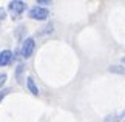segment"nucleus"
Masks as SVG:
<instances>
[{
    "instance_id": "nucleus-2",
    "label": "nucleus",
    "mask_w": 125,
    "mask_h": 122,
    "mask_svg": "<svg viewBox=\"0 0 125 122\" xmlns=\"http://www.w3.org/2000/svg\"><path fill=\"white\" fill-rule=\"evenodd\" d=\"M8 11L11 12V16L14 19H17L26 11V3L20 2V0H12V2L8 3Z\"/></svg>"
},
{
    "instance_id": "nucleus-13",
    "label": "nucleus",
    "mask_w": 125,
    "mask_h": 122,
    "mask_svg": "<svg viewBox=\"0 0 125 122\" xmlns=\"http://www.w3.org/2000/svg\"><path fill=\"white\" fill-rule=\"evenodd\" d=\"M110 71H116V73H125V70H121V67H110Z\"/></svg>"
},
{
    "instance_id": "nucleus-9",
    "label": "nucleus",
    "mask_w": 125,
    "mask_h": 122,
    "mask_svg": "<svg viewBox=\"0 0 125 122\" xmlns=\"http://www.w3.org/2000/svg\"><path fill=\"white\" fill-rule=\"evenodd\" d=\"M9 91H11V90H9V88H3V90H0V102L3 100V97L6 96V94H8Z\"/></svg>"
},
{
    "instance_id": "nucleus-12",
    "label": "nucleus",
    "mask_w": 125,
    "mask_h": 122,
    "mask_svg": "<svg viewBox=\"0 0 125 122\" xmlns=\"http://www.w3.org/2000/svg\"><path fill=\"white\" fill-rule=\"evenodd\" d=\"M3 19H6V9H5V8H0V22H2Z\"/></svg>"
},
{
    "instance_id": "nucleus-3",
    "label": "nucleus",
    "mask_w": 125,
    "mask_h": 122,
    "mask_svg": "<svg viewBox=\"0 0 125 122\" xmlns=\"http://www.w3.org/2000/svg\"><path fill=\"white\" fill-rule=\"evenodd\" d=\"M48 16H50V11L42 6H34L28 11V17L32 19V20H46Z\"/></svg>"
},
{
    "instance_id": "nucleus-1",
    "label": "nucleus",
    "mask_w": 125,
    "mask_h": 122,
    "mask_svg": "<svg viewBox=\"0 0 125 122\" xmlns=\"http://www.w3.org/2000/svg\"><path fill=\"white\" fill-rule=\"evenodd\" d=\"M36 50V40L34 37H26L25 40H23L22 46H20V56L23 57V59H30V57L32 56V53H34Z\"/></svg>"
},
{
    "instance_id": "nucleus-6",
    "label": "nucleus",
    "mask_w": 125,
    "mask_h": 122,
    "mask_svg": "<svg viewBox=\"0 0 125 122\" xmlns=\"http://www.w3.org/2000/svg\"><path fill=\"white\" fill-rule=\"evenodd\" d=\"M23 73H25V65H23V63H19V67L16 68V79H17V82H22Z\"/></svg>"
},
{
    "instance_id": "nucleus-14",
    "label": "nucleus",
    "mask_w": 125,
    "mask_h": 122,
    "mask_svg": "<svg viewBox=\"0 0 125 122\" xmlns=\"http://www.w3.org/2000/svg\"><path fill=\"white\" fill-rule=\"evenodd\" d=\"M124 63H125V59H124Z\"/></svg>"
},
{
    "instance_id": "nucleus-15",
    "label": "nucleus",
    "mask_w": 125,
    "mask_h": 122,
    "mask_svg": "<svg viewBox=\"0 0 125 122\" xmlns=\"http://www.w3.org/2000/svg\"><path fill=\"white\" fill-rule=\"evenodd\" d=\"M124 122H125V121H124Z\"/></svg>"
},
{
    "instance_id": "nucleus-5",
    "label": "nucleus",
    "mask_w": 125,
    "mask_h": 122,
    "mask_svg": "<svg viewBox=\"0 0 125 122\" xmlns=\"http://www.w3.org/2000/svg\"><path fill=\"white\" fill-rule=\"evenodd\" d=\"M26 88H28V91H30L31 94L39 96V87L36 85V80H34V77H32V76H28L26 77Z\"/></svg>"
},
{
    "instance_id": "nucleus-7",
    "label": "nucleus",
    "mask_w": 125,
    "mask_h": 122,
    "mask_svg": "<svg viewBox=\"0 0 125 122\" xmlns=\"http://www.w3.org/2000/svg\"><path fill=\"white\" fill-rule=\"evenodd\" d=\"M50 33H52V23H50V25H46L43 30L40 31V34H50Z\"/></svg>"
},
{
    "instance_id": "nucleus-4",
    "label": "nucleus",
    "mask_w": 125,
    "mask_h": 122,
    "mask_svg": "<svg viewBox=\"0 0 125 122\" xmlns=\"http://www.w3.org/2000/svg\"><path fill=\"white\" fill-rule=\"evenodd\" d=\"M14 53L11 50H3L0 51V67H6L14 60Z\"/></svg>"
},
{
    "instance_id": "nucleus-8",
    "label": "nucleus",
    "mask_w": 125,
    "mask_h": 122,
    "mask_svg": "<svg viewBox=\"0 0 125 122\" xmlns=\"http://www.w3.org/2000/svg\"><path fill=\"white\" fill-rule=\"evenodd\" d=\"M5 82H6V74H5V73H0V90H2V87L5 85Z\"/></svg>"
},
{
    "instance_id": "nucleus-10",
    "label": "nucleus",
    "mask_w": 125,
    "mask_h": 122,
    "mask_svg": "<svg viewBox=\"0 0 125 122\" xmlns=\"http://www.w3.org/2000/svg\"><path fill=\"white\" fill-rule=\"evenodd\" d=\"M37 5H40L43 8V6H46V5H51V2L50 0H37Z\"/></svg>"
},
{
    "instance_id": "nucleus-11",
    "label": "nucleus",
    "mask_w": 125,
    "mask_h": 122,
    "mask_svg": "<svg viewBox=\"0 0 125 122\" xmlns=\"http://www.w3.org/2000/svg\"><path fill=\"white\" fill-rule=\"evenodd\" d=\"M23 33H25V26H20V28L17 30V34H16V36H17V39H20V37L23 36Z\"/></svg>"
}]
</instances>
